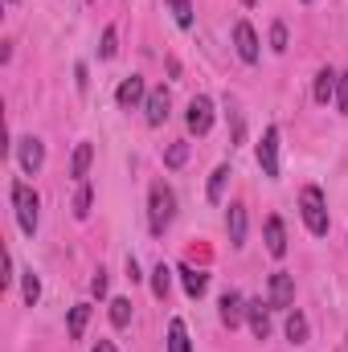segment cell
<instances>
[{
    "instance_id": "cell-13",
    "label": "cell",
    "mask_w": 348,
    "mask_h": 352,
    "mask_svg": "<svg viewBox=\"0 0 348 352\" xmlns=\"http://www.w3.org/2000/svg\"><path fill=\"white\" fill-rule=\"evenodd\" d=\"M266 307H270V303H266ZM266 307H262V299H250V303H246V320H250V332H254L259 340L270 336V311H266Z\"/></svg>"
},
{
    "instance_id": "cell-31",
    "label": "cell",
    "mask_w": 348,
    "mask_h": 352,
    "mask_svg": "<svg viewBox=\"0 0 348 352\" xmlns=\"http://www.w3.org/2000/svg\"><path fill=\"white\" fill-rule=\"evenodd\" d=\"M90 291H94V295H98V299H102V295H107V270H98V274H94V278H90Z\"/></svg>"
},
{
    "instance_id": "cell-38",
    "label": "cell",
    "mask_w": 348,
    "mask_h": 352,
    "mask_svg": "<svg viewBox=\"0 0 348 352\" xmlns=\"http://www.w3.org/2000/svg\"><path fill=\"white\" fill-rule=\"evenodd\" d=\"M90 4H94V0H90Z\"/></svg>"
},
{
    "instance_id": "cell-17",
    "label": "cell",
    "mask_w": 348,
    "mask_h": 352,
    "mask_svg": "<svg viewBox=\"0 0 348 352\" xmlns=\"http://www.w3.org/2000/svg\"><path fill=\"white\" fill-rule=\"evenodd\" d=\"M336 82H340V74H332V70H320L316 74V102H332L336 98Z\"/></svg>"
},
{
    "instance_id": "cell-5",
    "label": "cell",
    "mask_w": 348,
    "mask_h": 352,
    "mask_svg": "<svg viewBox=\"0 0 348 352\" xmlns=\"http://www.w3.org/2000/svg\"><path fill=\"white\" fill-rule=\"evenodd\" d=\"M234 50H238V58H242L246 66H254V62L262 58L259 33H254V25H250V21H238V25H234Z\"/></svg>"
},
{
    "instance_id": "cell-18",
    "label": "cell",
    "mask_w": 348,
    "mask_h": 352,
    "mask_svg": "<svg viewBox=\"0 0 348 352\" xmlns=\"http://www.w3.org/2000/svg\"><path fill=\"white\" fill-rule=\"evenodd\" d=\"M287 340L291 344H303L307 340V316L303 311H287Z\"/></svg>"
},
{
    "instance_id": "cell-35",
    "label": "cell",
    "mask_w": 348,
    "mask_h": 352,
    "mask_svg": "<svg viewBox=\"0 0 348 352\" xmlns=\"http://www.w3.org/2000/svg\"><path fill=\"white\" fill-rule=\"evenodd\" d=\"M242 4H259V0H242Z\"/></svg>"
},
{
    "instance_id": "cell-32",
    "label": "cell",
    "mask_w": 348,
    "mask_h": 352,
    "mask_svg": "<svg viewBox=\"0 0 348 352\" xmlns=\"http://www.w3.org/2000/svg\"><path fill=\"white\" fill-rule=\"evenodd\" d=\"M74 82H78V90H87V66H78V70H74Z\"/></svg>"
},
{
    "instance_id": "cell-28",
    "label": "cell",
    "mask_w": 348,
    "mask_h": 352,
    "mask_svg": "<svg viewBox=\"0 0 348 352\" xmlns=\"http://www.w3.org/2000/svg\"><path fill=\"white\" fill-rule=\"evenodd\" d=\"M37 299H41V278H37V274H33V270H25V303H29V307H33V303H37Z\"/></svg>"
},
{
    "instance_id": "cell-36",
    "label": "cell",
    "mask_w": 348,
    "mask_h": 352,
    "mask_svg": "<svg viewBox=\"0 0 348 352\" xmlns=\"http://www.w3.org/2000/svg\"><path fill=\"white\" fill-rule=\"evenodd\" d=\"M303 4H316V0H303Z\"/></svg>"
},
{
    "instance_id": "cell-30",
    "label": "cell",
    "mask_w": 348,
    "mask_h": 352,
    "mask_svg": "<svg viewBox=\"0 0 348 352\" xmlns=\"http://www.w3.org/2000/svg\"><path fill=\"white\" fill-rule=\"evenodd\" d=\"M336 107L348 111V74H340V82H336Z\"/></svg>"
},
{
    "instance_id": "cell-37",
    "label": "cell",
    "mask_w": 348,
    "mask_h": 352,
    "mask_svg": "<svg viewBox=\"0 0 348 352\" xmlns=\"http://www.w3.org/2000/svg\"><path fill=\"white\" fill-rule=\"evenodd\" d=\"M8 4H17V0H8Z\"/></svg>"
},
{
    "instance_id": "cell-33",
    "label": "cell",
    "mask_w": 348,
    "mask_h": 352,
    "mask_svg": "<svg viewBox=\"0 0 348 352\" xmlns=\"http://www.w3.org/2000/svg\"><path fill=\"white\" fill-rule=\"evenodd\" d=\"M127 278H131V283H135V278H144V274H140V266H135V258H127Z\"/></svg>"
},
{
    "instance_id": "cell-2",
    "label": "cell",
    "mask_w": 348,
    "mask_h": 352,
    "mask_svg": "<svg viewBox=\"0 0 348 352\" xmlns=\"http://www.w3.org/2000/svg\"><path fill=\"white\" fill-rule=\"evenodd\" d=\"M173 213H176V192L160 180V184H152V209H148V226H152V234L160 238L168 226H173Z\"/></svg>"
},
{
    "instance_id": "cell-26",
    "label": "cell",
    "mask_w": 348,
    "mask_h": 352,
    "mask_svg": "<svg viewBox=\"0 0 348 352\" xmlns=\"http://www.w3.org/2000/svg\"><path fill=\"white\" fill-rule=\"evenodd\" d=\"M184 160H188V144H184V140H176L173 148L164 152V164H168V168H180Z\"/></svg>"
},
{
    "instance_id": "cell-8",
    "label": "cell",
    "mask_w": 348,
    "mask_h": 352,
    "mask_svg": "<svg viewBox=\"0 0 348 352\" xmlns=\"http://www.w3.org/2000/svg\"><path fill=\"white\" fill-rule=\"evenodd\" d=\"M184 123H188V131H193V135H205V131L213 127V102H209L205 94H197V98L188 102V115H184Z\"/></svg>"
},
{
    "instance_id": "cell-20",
    "label": "cell",
    "mask_w": 348,
    "mask_h": 352,
    "mask_svg": "<svg viewBox=\"0 0 348 352\" xmlns=\"http://www.w3.org/2000/svg\"><path fill=\"white\" fill-rule=\"evenodd\" d=\"M226 180H230V164H217V168H213V176H209V192H205V197H209V205H217V201H221Z\"/></svg>"
},
{
    "instance_id": "cell-21",
    "label": "cell",
    "mask_w": 348,
    "mask_h": 352,
    "mask_svg": "<svg viewBox=\"0 0 348 352\" xmlns=\"http://www.w3.org/2000/svg\"><path fill=\"white\" fill-rule=\"evenodd\" d=\"M87 320H90V303L70 307V340H83V332H87Z\"/></svg>"
},
{
    "instance_id": "cell-11",
    "label": "cell",
    "mask_w": 348,
    "mask_h": 352,
    "mask_svg": "<svg viewBox=\"0 0 348 352\" xmlns=\"http://www.w3.org/2000/svg\"><path fill=\"white\" fill-rule=\"evenodd\" d=\"M226 230H230V246H246V205H230L226 213Z\"/></svg>"
},
{
    "instance_id": "cell-15",
    "label": "cell",
    "mask_w": 348,
    "mask_h": 352,
    "mask_svg": "<svg viewBox=\"0 0 348 352\" xmlns=\"http://www.w3.org/2000/svg\"><path fill=\"white\" fill-rule=\"evenodd\" d=\"M176 274H180V283H184V295H188V299H201V295H205V283H209V278H205L201 270H193V266L184 263V266H176Z\"/></svg>"
},
{
    "instance_id": "cell-12",
    "label": "cell",
    "mask_w": 348,
    "mask_h": 352,
    "mask_svg": "<svg viewBox=\"0 0 348 352\" xmlns=\"http://www.w3.org/2000/svg\"><path fill=\"white\" fill-rule=\"evenodd\" d=\"M168 107H173L168 90H164V87L152 90V94H148V102H144V111H148V123H152V127H160V123L168 119Z\"/></svg>"
},
{
    "instance_id": "cell-10",
    "label": "cell",
    "mask_w": 348,
    "mask_h": 352,
    "mask_svg": "<svg viewBox=\"0 0 348 352\" xmlns=\"http://www.w3.org/2000/svg\"><path fill=\"white\" fill-rule=\"evenodd\" d=\"M242 320H246V299H242L238 291H226V295H221V324H226V328H238Z\"/></svg>"
},
{
    "instance_id": "cell-22",
    "label": "cell",
    "mask_w": 348,
    "mask_h": 352,
    "mask_svg": "<svg viewBox=\"0 0 348 352\" xmlns=\"http://www.w3.org/2000/svg\"><path fill=\"white\" fill-rule=\"evenodd\" d=\"M168 287H173V270L160 263L152 270V295H156V299H168Z\"/></svg>"
},
{
    "instance_id": "cell-9",
    "label": "cell",
    "mask_w": 348,
    "mask_h": 352,
    "mask_svg": "<svg viewBox=\"0 0 348 352\" xmlns=\"http://www.w3.org/2000/svg\"><path fill=\"white\" fill-rule=\"evenodd\" d=\"M115 102H119L123 111H131V107L148 102V87H144V78H140V74L123 78V82H119V90H115Z\"/></svg>"
},
{
    "instance_id": "cell-25",
    "label": "cell",
    "mask_w": 348,
    "mask_h": 352,
    "mask_svg": "<svg viewBox=\"0 0 348 352\" xmlns=\"http://www.w3.org/2000/svg\"><path fill=\"white\" fill-rule=\"evenodd\" d=\"M74 217H78V221H87L90 217V184L87 180H83V188L74 192Z\"/></svg>"
},
{
    "instance_id": "cell-29",
    "label": "cell",
    "mask_w": 348,
    "mask_h": 352,
    "mask_svg": "<svg viewBox=\"0 0 348 352\" xmlns=\"http://www.w3.org/2000/svg\"><path fill=\"white\" fill-rule=\"evenodd\" d=\"M270 50H274V54H283V50H287V25H283V21H274V25H270Z\"/></svg>"
},
{
    "instance_id": "cell-16",
    "label": "cell",
    "mask_w": 348,
    "mask_h": 352,
    "mask_svg": "<svg viewBox=\"0 0 348 352\" xmlns=\"http://www.w3.org/2000/svg\"><path fill=\"white\" fill-rule=\"evenodd\" d=\"M90 160H94V148H90L87 140H83V144L74 148V156H70V176H74V180H87Z\"/></svg>"
},
{
    "instance_id": "cell-7",
    "label": "cell",
    "mask_w": 348,
    "mask_h": 352,
    "mask_svg": "<svg viewBox=\"0 0 348 352\" xmlns=\"http://www.w3.org/2000/svg\"><path fill=\"white\" fill-rule=\"evenodd\" d=\"M259 164H262V176L279 180V127H266V131H262V144H259Z\"/></svg>"
},
{
    "instance_id": "cell-4",
    "label": "cell",
    "mask_w": 348,
    "mask_h": 352,
    "mask_svg": "<svg viewBox=\"0 0 348 352\" xmlns=\"http://www.w3.org/2000/svg\"><path fill=\"white\" fill-rule=\"evenodd\" d=\"M266 303H270L274 311H287V307L295 303V278H291L287 270H274V274H270V287H266Z\"/></svg>"
},
{
    "instance_id": "cell-23",
    "label": "cell",
    "mask_w": 348,
    "mask_h": 352,
    "mask_svg": "<svg viewBox=\"0 0 348 352\" xmlns=\"http://www.w3.org/2000/svg\"><path fill=\"white\" fill-rule=\"evenodd\" d=\"M111 324L127 328L131 324V299H111Z\"/></svg>"
},
{
    "instance_id": "cell-27",
    "label": "cell",
    "mask_w": 348,
    "mask_h": 352,
    "mask_svg": "<svg viewBox=\"0 0 348 352\" xmlns=\"http://www.w3.org/2000/svg\"><path fill=\"white\" fill-rule=\"evenodd\" d=\"M115 41H119V33H115V25H107V29H102V45H98V58H115V50H119Z\"/></svg>"
},
{
    "instance_id": "cell-19",
    "label": "cell",
    "mask_w": 348,
    "mask_h": 352,
    "mask_svg": "<svg viewBox=\"0 0 348 352\" xmlns=\"http://www.w3.org/2000/svg\"><path fill=\"white\" fill-rule=\"evenodd\" d=\"M168 352H193V344H188V328H184V320H173V324H168Z\"/></svg>"
},
{
    "instance_id": "cell-6",
    "label": "cell",
    "mask_w": 348,
    "mask_h": 352,
    "mask_svg": "<svg viewBox=\"0 0 348 352\" xmlns=\"http://www.w3.org/2000/svg\"><path fill=\"white\" fill-rule=\"evenodd\" d=\"M17 160H21V168L29 176L41 173V164H45V144L37 140V135H25V140H17Z\"/></svg>"
},
{
    "instance_id": "cell-34",
    "label": "cell",
    "mask_w": 348,
    "mask_h": 352,
    "mask_svg": "<svg viewBox=\"0 0 348 352\" xmlns=\"http://www.w3.org/2000/svg\"><path fill=\"white\" fill-rule=\"evenodd\" d=\"M90 352H119V349H115L111 340H98V344H94V349H90Z\"/></svg>"
},
{
    "instance_id": "cell-3",
    "label": "cell",
    "mask_w": 348,
    "mask_h": 352,
    "mask_svg": "<svg viewBox=\"0 0 348 352\" xmlns=\"http://www.w3.org/2000/svg\"><path fill=\"white\" fill-rule=\"evenodd\" d=\"M12 205H17V221H21V230L33 238L37 234V209H41V201H37V192L25 184V180H12Z\"/></svg>"
},
{
    "instance_id": "cell-14",
    "label": "cell",
    "mask_w": 348,
    "mask_h": 352,
    "mask_svg": "<svg viewBox=\"0 0 348 352\" xmlns=\"http://www.w3.org/2000/svg\"><path fill=\"white\" fill-rule=\"evenodd\" d=\"M266 250L274 258L287 254V230H283V217H266Z\"/></svg>"
},
{
    "instance_id": "cell-24",
    "label": "cell",
    "mask_w": 348,
    "mask_h": 352,
    "mask_svg": "<svg viewBox=\"0 0 348 352\" xmlns=\"http://www.w3.org/2000/svg\"><path fill=\"white\" fill-rule=\"evenodd\" d=\"M168 8H173L180 29H193V0H168Z\"/></svg>"
},
{
    "instance_id": "cell-1",
    "label": "cell",
    "mask_w": 348,
    "mask_h": 352,
    "mask_svg": "<svg viewBox=\"0 0 348 352\" xmlns=\"http://www.w3.org/2000/svg\"><path fill=\"white\" fill-rule=\"evenodd\" d=\"M299 213H303V226H307L316 238L328 234V201H324V192H320L316 184H307V188L299 192Z\"/></svg>"
}]
</instances>
